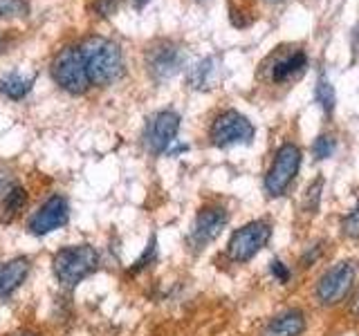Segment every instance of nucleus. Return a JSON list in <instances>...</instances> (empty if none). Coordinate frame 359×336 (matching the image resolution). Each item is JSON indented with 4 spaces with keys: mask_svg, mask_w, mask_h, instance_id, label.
<instances>
[{
    "mask_svg": "<svg viewBox=\"0 0 359 336\" xmlns=\"http://www.w3.org/2000/svg\"><path fill=\"white\" fill-rule=\"evenodd\" d=\"M90 83L108 85L123 74V56L117 43L104 36H90L79 45Z\"/></svg>",
    "mask_w": 359,
    "mask_h": 336,
    "instance_id": "1",
    "label": "nucleus"
},
{
    "mask_svg": "<svg viewBox=\"0 0 359 336\" xmlns=\"http://www.w3.org/2000/svg\"><path fill=\"white\" fill-rule=\"evenodd\" d=\"M99 267V253L90 244L65 246L54 255V274L63 287H74Z\"/></svg>",
    "mask_w": 359,
    "mask_h": 336,
    "instance_id": "2",
    "label": "nucleus"
},
{
    "mask_svg": "<svg viewBox=\"0 0 359 336\" xmlns=\"http://www.w3.org/2000/svg\"><path fill=\"white\" fill-rule=\"evenodd\" d=\"M52 76L63 90H67V92H72V94L86 92L90 85V78H88V70H86V63L81 59L79 48H65L56 54V59L52 63Z\"/></svg>",
    "mask_w": 359,
    "mask_h": 336,
    "instance_id": "3",
    "label": "nucleus"
},
{
    "mask_svg": "<svg viewBox=\"0 0 359 336\" xmlns=\"http://www.w3.org/2000/svg\"><path fill=\"white\" fill-rule=\"evenodd\" d=\"M353 283H355V265L348 260L337 262L319 278L317 287H314V298H317L319 305L332 307L348 296V291L353 289Z\"/></svg>",
    "mask_w": 359,
    "mask_h": 336,
    "instance_id": "4",
    "label": "nucleus"
},
{
    "mask_svg": "<svg viewBox=\"0 0 359 336\" xmlns=\"http://www.w3.org/2000/svg\"><path fill=\"white\" fill-rule=\"evenodd\" d=\"M299 166H301V148L299 146H294V144L280 146L276 157H274L272 168H269L267 175H265L267 195H272V197L283 195L287 190V186L294 182V177L299 173Z\"/></svg>",
    "mask_w": 359,
    "mask_h": 336,
    "instance_id": "5",
    "label": "nucleus"
},
{
    "mask_svg": "<svg viewBox=\"0 0 359 336\" xmlns=\"http://www.w3.org/2000/svg\"><path fill=\"white\" fill-rule=\"evenodd\" d=\"M272 235V227L263 220H254L250 224H245L238 231H233L231 240L227 244V253L233 262H247L263 249L269 242Z\"/></svg>",
    "mask_w": 359,
    "mask_h": 336,
    "instance_id": "6",
    "label": "nucleus"
},
{
    "mask_svg": "<svg viewBox=\"0 0 359 336\" xmlns=\"http://www.w3.org/2000/svg\"><path fill=\"white\" fill-rule=\"evenodd\" d=\"M252 139H254L252 121L236 110L222 112L211 123V141L220 146V148H227V146H236V144H250Z\"/></svg>",
    "mask_w": 359,
    "mask_h": 336,
    "instance_id": "7",
    "label": "nucleus"
},
{
    "mask_svg": "<svg viewBox=\"0 0 359 336\" xmlns=\"http://www.w3.org/2000/svg\"><path fill=\"white\" fill-rule=\"evenodd\" d=\"M70 218V209H67V202L61 195H52L48 202H43V206L34 213L29 220V231L34 235H48L56 229H61L67 224Z\"/></svg>",
    "mask_w": 359,
    "mask_h": 336,
    "instance_id": "8",
    "label": "nucleus"
},
{
    "mask_svg": "<svg viewBox=\"0 0 359 336\" xmlns=\"http://www.w3.org/2000/svg\"><path fill=\"white\" fill-rule=\"evenodd\" d=\"M180 130V117L173 110H162L149 121L146 126V146L151 153H164L168 150L171 141H175V134Z\"/></svg>",
    "mask_w": 359,
    "mask_h": 336,
    "instance_id": "9",
    "label": "nucleus"
},
{
    "mask_svg": "<svg viewBox=\"0 0 359 336\" xmlns=\"http://www.w3.org/2000/svg\"><path fill=\"white\" fill-rule=\"evenodd\" d=\"M224 224H227V213H224L220 206H207L202 209L198 216L194 227H191L189 233V242L196 246V249H202L209 242H213L222 233Z\"/></svg>",
    "mask_w": 359,
    "mask_h": 336,
    "instance_id": "10",
    "label": "nucleus"
},
{
    "mask_svg": "<svg viewBox=\"0 0 359 336\" xmlns=\"http://www.w3.org/2000/svg\"><path fill=\"white\" fill-rule=\"evenodd\" d=\"M146 65H149V70L155 78L164 81V78L173 76L180 70V65H182V52L173 43L160 41L146 54Z\"/></svg>",
    "mask_w": 359,
    "mask_h": 336,
    "instance_id": "11",
    "label": "nucleus"
},
{
    "mask_svg": "<svg viewBox=\"0 0 359 336\" xmlns=\"http://www.w3.org/2000/svg\"><path fill=\"white\" fill-rule=\"evenodd\" d=\"M303 330H306V314L301 309H287L269 321L258 336H301Z\"/></svg>",
    "mask_w": 359,
    "mask_h": 336,
    "instance_id": "12",
    "label": "nucleus"
},
{
    "mask_svg": "<svg viewBox=\"0 0 359 336\" xmlns=\"http://www.w3.org/2000/svg\"><path fill=\"white\" fill-rule=\"evenodd\" d=\"M29 274L27 258H14V260L0 262V296H9L16 291Z\"/></svg>",
    "mask_w": 359,
    "mask_h": 336,
    "instance_id": "13",
    "label": "nucleus"
},
{
    "mask_svg": "<svg viewBox=\"0 0 359 336\" xmlns=\"http://www.w3.org/2000/svg\"><path fill=\"white\" fill-rule=\"evenodd\" d=\"M306 67H308L306 52H301V50L290 52L285 59H280V61H276L272 65V78H274L276 83H283V81H287V78L301 74L303 70H306Z\"/></svg>",
    "mask_w": 359,
    "mask_h": 336,
    "instance_id": "14",
    "label": "nucleus"
},
{
    "mask_svg": "<svg viewBox=\"0 0 359 336\" xmlns=\"http://www.w3.org/2000/svg\"><path fill=\"white\" fill-rule=\"evenodd\" d=\"M32 88V78L20 76L18 72H9L0 76V92L9 99H22Z\"/></svg>",
    "mask_w": 359,
    "mask_h": 336,
    "instance_id": "15",
    "label": "nucleus"
},
{
    "mask_svg": "<svg viewBox=\"0 0 359 336\" xmlns=\"http://www.w3.org/2000/svg\"><path fill=\"white\" fill-rule=\"evenodd\" d=\"M27 204V193L22 186H14L9 190V193L5 195L3 200V211H0V216H3V220H14L18 213L22 211V206Z\"/></svg>",
    "mask_w": 359,
    "mask_h": 336,
    "instance_id": "16",
    "label": "nucleus"
},
{
    "mask_svg": "<svg viewBox=\"0 0 359 336\" xmlns=\"http://www.w3.org/2000/svg\"><path fill=\"white\" fill-rule=\"evenodd\" d=\"M317 104L325 110V112H332L334 104H337V97H334V88L330 85L328 78H319L317 83Z\"/></svg>",
    "mask_w": 359,
    "mask_h": 336,
    "instance_id": "17",
    "label": "nucleus"
},
{
    "mask_svg": "<svg viewBox=\"0 0 359 336\" xmlns=\"http://www.w3.org/2000/svg\"><path fill=\"white\" fill-rule=\"evenodd\" d=\"M29 14L27 0H0V18H20Z\"/></svg>",
    "mask_w": 359,
    "mask_h": 336,
    "instance_id": "18",
    "label": "nucleus"
},
{
    "mask_svg": "<svg viewBox=\"0 0 359 336\" xmlns=\"http://www.w3.org/2000/svg\"><path fill=\"white\" fill-rule=\"evenodd\" d=\"M321 193H323V179L317 177V179H314V182L308 186V190H306L303 209L310 211V213H317V211H319V202H321Z\"/></svg>",
    "mask_w": 359,
    "mask_h": 336,
    "instance_id": "19",
    "label": "nucleus"
},
{
    "mask_svg": "<svg viewBox=\"0 0 359 336\" xmlns=\"http://www.w3.org/2000/svg\"><path fill=\"white\" fill-rule=\"evenodd\" d=\"M312 153L317 160H328V157L334 153V139L330 134H321V137H317V141H314Z\"/></svg>",
    "mask_w": 359,
    "mask_h": 336,
    "instance_id": "20",
    "label": "nucleus"
},
{
    "mask_svg": "<svg viewBox=\"0 0 359 336\" xmlns=\"http://www.w3.org/2000/svg\"><path fill=\"white\" fill-rule=\"evenodd\" d=\"M341 229H344V233L348 235V238H359V204L344 216Z\"/></svg>",
    "mask_w": 359,
    "mask_h": 336,
    "instance_id": "21",
    "label": "nucleus"
},
{
    "mask_svg": "<svg viewBox=\"0 0 359 336\" xmlns=\"http://www.w3.org/2000/svg\"><path fill=\"white\" fill-rule=\"evenodd\" d=\"M211 65H213V61L211 59H205V61H202L196 67V72H194V83H196V88H207L209 85V74L213 70Z\"/></svg>",
    "mask_w": 359,
    "mask_h": 336,
    "instance_id": "22",
    "label": "nucleus"
},
{
    "mask_svg": "<svg viewBox=\"0 0 359 336\" xmlns=\"http://www.w3.org/2000/svg\"><path fill=\"white\" fill-rule=\"evenodd\" d=\"M323 246H325V242H317V244H312L310 249L301 255V265H303V267H312L314 262L319 260V255L323 253Z\"/></svg>",
    "mask_w": 359,
    "mask_h": 336,
    "instance_id": "23",
    "label": "nucleus"
},
{
    "mask_svg": "<svg viewBox=\"0 0 359 336\" xmlns=\"http://www.w3.org/2000/svg\"><path fill=\"white\" fill-rule=\"evenodd\" d=\"M272 274L276 276V280L278 283H287L290 280V272H287V267L280 262V260H274L272 262Z\"/></svg>",
    "mask_w": 359,
    "mask_h": 336,
    "instance_id": "24",
    "label": "nucleus"
},
{
    "mask_svg": "<svg viewBox=\"0 0 359 336\" xmlns=\"http://www.w3.org/2000/svg\"><path fill=\"white\" fill-rule=\"evenodd\" d=\"M153 255H155V238H153V240L149 242V249H146V253L142 255V260H137V262H135L133 272H137V269L146 267V262H151V260H153Z\"/></svg>",
    "mask_w": 359,
    "mask_h": 336,
    "instance_id": "25",
    "label": "nucleus"
},
{
    "mask_svg": "<svg viewBox=\"0 0 359 336\" xmlns=\"http://www.w3.org/2000/svg\"><path fill=\"white\" fill-rule=\"evenodd\" d=\"M348 312H351V316H353V318H359V289L353 294L351 305H348Z\"/></svg>",
    "mask_w": 359,
    "mask_h": 336,
    "instance_id": "26",
    "label": "nucleus"
},
{
    "mask_svg": "<svg viewBox=\"0 0 359 336\" xmlns=\"http://www.w3.org/2000/svg\"><path fill=\"white\" fill-rule=\"evenodd\" d=\"M9 336H41V334H36V332H32V330H18V332H14V334H9Z\"/></svg>",
    "mask_w": 359,
    "mask_h": 336,
    "instance_id": "27",
    "label": "nucleus"
},
{
    "mask_svg": "<svg viewBox=\"0 0 359 336\" xmlns=\"http://www.w3.org/2000/svg\"><path fill=\"white\" fill-rule=\"evenodd\" d=\"M144 3H149V0H135V5H137V7H142Z\"/></svg>",
    "mask_w": 359,
    "mask_h": 336,
    "instance_id": "28",
    "label": "nucleus"
},
{
    "mask_svg": "<svg viewBox=\"0 0 359 336\" xmlns=\"http://www.w3.org/2000/svg\"><path fill=\"white\" fill-rule=\"evenodd\" d=\"M3 184H5V177H3V175H0V188H3Z\"/></svg>",
    "mask_w": 359,
    "mask_h": 336,
    "instance_id": "29",
    "label": "nucleus"
},
{
    "mask_svg": "<svg viewBox=\"0 0 359 336\" xmlns=\"http://www.w3.org/2000/svg\"><path fill=\"white\" fill-rule=\"evenodd\" d=\"M0 48H3V38H0Z\"/></svg>",
    "mask_w": 359,
    "mask_h": 336,
    "instance_id": "30",
    "label": "nucleus"
}]
</instances>
